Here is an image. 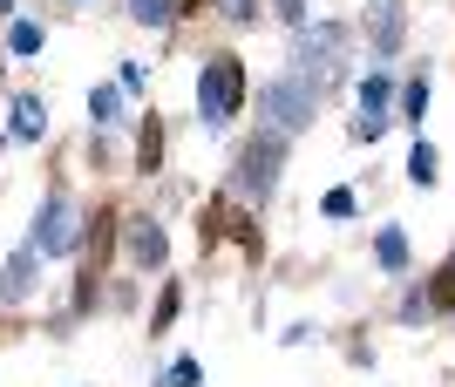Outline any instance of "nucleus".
<instances>
[{
    "mask_svg": "<svg viewBox=\"0 0 455 387\" xmlns=\"http://www.w3.org/2000/svg\"><path fill=\"white\" fill-rule=\"evenodd\" d=\"M190 109L204 136H231L251 116V68L238 48H204L197 55V82H190Z\"/></svg>",
    "mask_w": 455,
    "mask_h": 387,
    "instance_id": "nucleus-1",
    "label": "nucleus"
},
{
    "mask_svg": "<svg viewBox=\"0 0 455 387\" xmlns=\"http://www.w3.org/2000/svg\"><path fill=\"white\" fill-rule=\"evenodd\" d=\"M285 170H292V143L251 122V130L238 136L231 163H225V191L238 197V204H251V211H272V197L285 191Z\"/></svg>",
    "mask_w": 455,
    "mask_h": 387,
    "instance_id": "nucleus-2",
    "label": "nucleus"
},
{
    "mask_svg": "<svg viewBox=\"0 0 455 387\" xmlns=\"http://www.w3.org/2000/svg\"><path fill=\"white\" fill-rule=\"evenodd\" d=\"M320 102H326L320 89H313L299 68H285V61H279V68L251 89V122L272 130V136H285V143H299V136L320 122Z\"/></svg>",
    "mask_w": 455,
    "mask_h": 387,
    "instance_id": "nucleus-3",
    "label": "nucleus"
},
{
    "mask_svg": "<svg viewBox=\"0 0 455 387\" xmlns=\"http://www.w3.org/2000/svg\"><path fill=\"white\" fill-rule=\"evenodd\" d=\"M82 204H89V197H76L68 184H48L35 217H28V232H20V245H35L48 265H68V258L82 252Z\"/></svg>",
    "mask_w": 455,
    "mask_h": 387,
    "instance_id": "nucleus-4",
    "label": "nucleus"
},
{
    "mask_svg": "<svg viewBox=\"0 0 455 387\" xmlns=\"http://www.w3.org/2000/svg\"><path fill=\"white\" fill-rule=\"evenodd\" d=\"M116 252L136 279H164L171 272V217L156 211V204H123V238H116Z\"/></svg>",
    "mask_w": 455,
    "mask_h": 387,
    "instance_id": "nucleus-5",
    "label": "nucleus"
},
{
    "mask_svg": "<svg viewBox=\"0 0 455 387\" xmlns=\"http://www.w3.org/2000/svg\"><path fill=\"white\" fill-rule=\"evenodd\" d=\"M354 35H361V55H367V61H380V68H401V55H408V35H415V7H408V0H361Z\"/></svg>",
    "mask_w": 455,
    "mask_h": 387,
    "instance_id": "nucleus-6",
    "label": "nucleus"
},
{
    "mask_svg": "<svg viewBox=\"0 0 455 387\" xmlns=\"http://www.w3.org/2000/svg\"><path fill=\"white\" fill-rule=\"evenodd\" d=\"M41 292H48V258L35 245H14L0 258V312H28Z\"/></svg>",
    "mask_w": 455,
    "mask_h": 387,
    "instance_id": "nucleus-7",
    "label": "nucleus"
},
{
    "mask_svg": "<svg viewBox=\"0 0 455 387\" xmlns=\"http://www.w3.org/2000/svg\"><path fill=\"white\" fill-rule=\"evenodd\" d=\"M164 170H171V122H164V109H136V122H130V177L156 184Z\"/></svg>",
    "mask_w": 455,
    "mask_h": 387,
    "instance_id": "nucleus-8",
    "label": "nucleus"
},
{
    "mask_svg": "<svg viewBox=\"0 0 455 387\" xmlns=\"http://www.w3.org/2000/svg\"><path fill=\"white\" fill-rule=\"evenodd\" d=\"M367 265H374L380 286H401V279H415V238H408V225H401V217H380V225H374Z\"/></svg>",
    "mask_w": 455,
    "mask_h": 387,
    "instance_id": "nucleus-9",
    "label": "nucleus"
},
{
    "mask_svg": "<svg viewBox=\"0 0 455 387\" xmlns=\"http://www.w3.org/2000/svg\"><path fill=\"white\" fill-rule=\"evenodd\" d=\"M7 136H14V150H48L55 122H48V96L41 89H14L7 96Z\"/></svg>",
    "mask_w": 455,
    "mask_h": 387,
    "instance_id": "nucleus-10",
    "label": "nucleus"
},
{
    "mask_svg": "<svg viewBox=\"0 0 455 387\" xmlns=\"http://www.w3.org/2000/svg\"><path fill=\"white\" fill-rule=\"evenodd\" d=\"M428 102H435V68L415 61V68L395 82V130L421 136V130H428Z\"/></svg>",
    "mask_w": 455,
    "mask_h": 387,
    "instance_id": "nucleus-11",
    "label": "nucleus"
},
{
    "mask_svg": "<svg viewBox=\"0 0 455 387\" xmlns=\"http://www.w3.org/2000/svg\"><path fill=\"white\" fill-rule=\"evenodd\" d=\"M82 116H89V130H109V136H130V122H136V102L116 89V75H102L89 89V102H82Z\"/></svg>",
    "mask_w": 455,
    "mask_h": 387,
    "instance_id": "nucleus-12",
    "label": "nucleus"
},
{
    "mask_svg": "<svg viewBox=\"0 0 455 387\" xmlns=\"http://www.w3.org/2000/svg\"><path fill=\"white\" fill-rule=\"evenodd\" d=\"M395 68H380V61H367V68H354V82H347V89H354V109H361V116H395Z\"/></svg>",
    "mask_w": 455,
    "mask_h": 387,
    "instance_id": "nucleus-13",
    "label": "nucleus"
},
{
    "mask_svg": "<svg viewBox=\"0 0 455 387\" xmlns=\"http://www.w3.org/2000/svg\"><path fill=\"white\" fill-rule=\"evenodd\" d=\"M177 320H184V279H177V272H164V279H156L150 312H143V333H150V340H171Z\"/></svg>",
    "mask_w": 455,
    "mask_h": 387,
    "instance_id": "nucleus-14",
    "label": "nucleus"
},
{
    "mask_svg": "<svg viewBox=\"0 0 455 387\" xmlns=\"http://www.w3.org/2000/svg\"><path fill=\"white\" fill-rule=\"evenodd\" d=\"M0 48H7V61H41V55H48V20H41V14L0 20Z\"/></svg>",
    "mask_w": 455,
    "mask_h": 387,
    "instance_id": "nucleus-15",
    "label": "nucleus"
},
{
    "mask_svg": "<svg viewBox=\"0 0 455 387\" xmlns=\"http://www.w3.org/2000/svg\"><path fill=\"white\" fill-rule=\"evenodd\" d=\"M82 156H89V177H102V184H109L116 170H130V150H123V136H109V130H89Z\"/></svg>",
    "mask_w": 455,
    "mask_h": 387,
    "instance_id": "nucleus-16",
    "label": "nucleus"
},
{
    "mask_svg": "<svg viewBox=\"0 0 455 387\" xmlns=\"http://www.w3.org/2000/svg\"><path fill=\"white\" fill-rule=\"evenodd\" d=\"M401 177H408V191H435V184H442V150L428 143V130L408 143V170H401Z\"/></svg>",
    "mask_w": 455,
    "mask_h": 387,
    "instance_id": "nucleus-17",
    "label": "nucleus"
},
{
    "mask_svg": "<svg viewBox=\"0 0 455 387\" xmlns=\"http://www.w3.org/2000/svg\"><path fill=\"white\" fill-rule=\"evenodd\" d=\"M123 20L143 35H171L177 28V0H123Z\"/></svg>",
    "mask_w": 455,
    "mask_h": 387,
    "instance_id": "nucleus-18",
    "label": "nucleus"
},
{
    "mask_svg": "<svg viewBox=\"0 0 455 387\" xmlns=\"http://www.w3.org/2000/svg\"><path fill=\"white\" fill-rule=\"evenodd\" d=\"M421 292H428V312H435V320H449V312H455V252L442 258L435 272H421Z\"/></svg>",
    "mask_w": 455,
    "mask_h": 387,
    "instance_id": "nucleus-19",
    "label": "nucleus"
},
{
    "mask_svg": "<svg viewBox=\"0 0 455 387\" xmlns=\"http://www.w3.org/2000/svg\"><path fill=\"white\" fill-rule=\"evenodd\" d=\"M428 320H435V312H428V292H421V272H415V279H401V299H395V327L421 333Z\"/></svg>",
    "mask_w": 455,
    "mask_h": 387,
    "instance_id": "nucleus-20",
    "label": "nucleus"
},
{
    "mask_svg": "<svg viewBox=\"0 0 455 387\" xmlns=\"http://www.w3.org/2000/svg\"><path fill=\"white\" fill-rule=\"evenodd\" d=\"M218 20L231 35H251V28H266V0H218Z\"/></svg>",
    "mask_w": 455,
    "mask_h": 387,
    "instance_id": "nucleus-21",
    "label": "nucleus"
},
{
    "mask_svg": "<svg viewBox=\"0 0 455 387\" xmlns=\"http://www.w3.org/2000/svg\"><path fill=\"white\" fill-rule=\"evenodd\" d=\"M320 217L326 225H354V217H361V191H354V184H333V191L320 197Z\"/></svg>",
    "mask_w": 455,
    "mask_h": 387,
    "instance_id": "nucleus-22",
    "label": "nucleus"
},
{
    "mask_svg": "<svg viewBox=\"0 0 455 387\" xmlns=\"http://www.w3.org/2000/svg\"><path fill=\"white\" fill-rule=\"evenodd\" d=\"M150 387H204V360H197V353H177L171 367H156Z\"/></svg>",
    "mask_w": 455,
    "mask_h": 387,
    "instance_id": "nucleus-23",
    "label": "nucleus"
},
{
    "mask_svg": "<svg viewBox=\"0 0 455 387\" xmlns=\"http://www.w3.org/2000/svg\"><path fill=\"white\" fill-rule=\"evenodd\" d=\"M387 130H395V116H361V109L347 116V143H361V150H374Z\"/></svg>",
    "mask_w": 455,
    "mask_h": 387,
    "instance_id": "nucleus-24",
    "label": "nucleus"
},
{
    "mask_svg": "<svg viewBox=\"0 0 455 387\" xmlns=\"http://www.w3.org/2000/svg\"><path fill=\"white\" fill-rule=\"evenodd\" d=\"M116 89L143 109V96H150V61H123V68H116Z\"/></svg>",
    "mask_w": 455,
    "mask_h": 387,
    "instance_id": "nucleus-25",
    "label": "nucleus"
},
{
    "mask_svg": "<svg viewBox=\"0 0 455 387\" xmlns=\"http://www.w3.org/2000/svg\"><path fill=\"white\" fill-rule=\"evenodd\" d=\"M266 20H279L285 35H292V28H306V20H313V0H266Z\"/></svg>",
    "mask_w": 455,
    "mask_h": 387,
    "instance_id": "nucleus-26",
    "label": "nucleus"
},
{
    "mask_svg": "<svg viewBox=\"0 0 455 387\" xmlns=\"http://www.w3.org/2000/svg\"><path fill=\"white\" fill-rule=\"evenodd\" d=\"M320 340V320H292V327L279 333V347H313Z\"/></svg>",
    "mask_w": 455,
    "mask_h": 387,
    "instance_id": "nucleus-27",
    "label": "nucleus"
},
{
    "mask_svg": "<svg viewBox=\"0 0 455 387\" xmlns=\"http://www.w3.org/2000/svg\"><path fill=\"white\" fill-rule=\"evenodd\" d=\"M204 14H218V0H177V28H184V20H204Z\"/></svg>",
    "mask_w": 455,
    "mask_h": 387,
    "instance_id": "nucleus-28",
    "label": "nucleus"
},
{
    "mask_svg": "<svg viewBox=\"0 0 455 387\" xmlns=\"http://www.w3.org/2000/svg\"><path fill=\"white\" fill-rule=\"evenodd\" d=\"M0 96H7V48H0Z\"/></svg>",
    "mask_w": 455,
    "mask_h": 387,
    "instance_id": "nucleus-29",
    "label": "nucleus"
}]
</instances>
